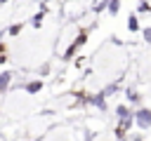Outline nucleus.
Returning <instances> with one entry per match:
<instances>
[{
  "label": "nucleus",
  "instance_id": "nucleus-5",
  "mask_svg": "<svg viewBox=\"0 0 151 141\" xmlns=\"http://www.w3.org/2000/svg\"><path fill=\"white\" fill-rule=\"evenodd\" d=\"M137 26H139V24H137V19H134V16H130V19H127V28H130V31H137Z\"/></svg>",
  "mask_w": 151,
  "mask_h": 141
},
{
  "label": "nucleus",
  "instance_id": "nucleus-8",
  "mask_svg": "<svg viewBox=\"0 0 151 141\" xmlns=\"http://www.w3.org/2000/svg\"><path fill=\"white\" fill-rule=\"evenodd\" d=\"M144 38H146V40L151 42V28H146V31H144Z\"/></svg>",
  "mask_w": 151,
  "mask_h": 141
},
{
  "label": "nucleus",
  "instance_id": "nucleus-6",
  "mask_svg": "<svg viewBox=\"0 0 151 141\" xmlns=\"http://www.w3.org/2000/svg\"><path fill=\"white\" fill-rule=\"evenodd\" d=\"M118 115H120V118H127L130 113H127V108H125V106H118Z\"/></svg>",
  "mask_w": 151,
  "mask_h": 141
},
{
  "label": "nucleus",
  "instance_id": "nucleus-1",
  "mask_svg": "<svg viewBox=\"0 0 151 141\" xmlns=\"http://www.w3.org/2000/svg\"><path fill=\"white\" fill-rule=\"evenodd\" d=\"M137 122H139L142 129H149L151 127V110H146V108L137 110Z\"/></svg>",
  "mask_w": 151,
  "mask_h": 141
},
{
  "label": "nucleus",
  "instance_id": "nucleus-7",
  "mask_svg": "<svg viewBox=\"0 0 151 141\" xmlns=\"http://www.w3.org/2000/svg\"><path fill=\"white\" fill-rule=\"evenodd\" d=\"M19 31H21V26H12V28H9V33H12V35H17Z\"/></svg>",
  "mask_w": 151,
  "mask_h": 141
},
{
  "label": "nucleus",
  "instance_id": "nucleus-4",
  "mask_svg": "<svg viewBox=\"0 0 151 141\" xmlns=\"http://www.w3.org/2000/svg\"><path fill=\"white\" fill-rule=\"evenodd\" d=\"M109 9H111V14H116V12L120 9V2H118V0H111V2H109Z\"/></svg>",
  "mask_w": 151,
  "mask_h": 141
},
{
  "label": "nucleus",
  "instance_id": "nucleus-3",
  "mask_svg": "<svg viewBox=\"0 0 151 141\" xmlns=\"http://www.w3.org/2000/svg\"><path fill=\"white\" fill-rule=\"evenodd\" d=\"M7 82H9V73H2V75H0V92L7 89Z\"/></svg>",
  "mask_w": 151,
  "mask_h": 141
},
{
  "label": "nucleus",
  "instance_id": "nucleus-2",
  "mask_svg": "<svg viewBox=\"0 0 151 141\" xmlns=\"http://www.w3.org/2000/svg\"><path fill=\"white\" fill-rule=\"evenodd\" d=\"M40 87H42V85H40V80H35V82H28V85H26V89H28L31 94H35V92H40Z\"/></svg>",
  "mask_w": 151,
  "mask_h": 141
}]
</instances>
